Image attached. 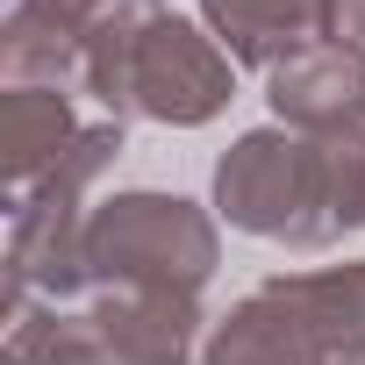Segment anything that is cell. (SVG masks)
Masks as SVG:
<instances>
[{"label":"cell","instance_id":"6da1fadb","mask_svg":"<svg viewBox=\"0 0 365 365\" xmlns=\"http://www.w3.org/2000/svg\"><path fill=\"white\" fill-rule=\"evenodd\" d=\"M79 93L115 122L158 129H208L237 101V58L208 36V22L165 0H108L86 29Z\"/></svg>","mask_w":365,"mask_h":365},{"label":"cell","instance_id":"7a4b0ae2","mask_svg":"<svg viewBox=\"0 0 365 365\" xmlns=\"http://www.w3.org/2000/svg\"><path fill=\"white\" fill-rule=\"evenodd\" d=\"M129 150L122 122L101 115L86 122V136L72 143V158L36 179L29 194L8 201V315L22 308H72L79 301V244H86V194L115 172V158Z\"/></svg>","mask_w":365,"mask_h":365},{"label":"cell","instance_id":"3957f363","mask_svg":"<svg viewBox=\"0 0 365 365\" xmlns=\"http://www.w3.org/2000/svg\"><path fill=\"white\" fill-rule=\"evenodd\" d=\"M222 265V230L187 194L129 187L93 201L86 244H79V294L93 287H165V294H201Z\"/></svg>","mask_w":365,"mask_h":365},{"label":"cell","instance_id":"277c9868","mask_svg":"<svg viewBox=\"0 0 365 365\" xmlns=\"http://www.w3.org/2000/svg\"><path fill=\"white\" fill-rule=\"evenodd\" d=\"M215 222L258 237V244H287V251H329V179H322V136L301 129H244L222 158H215Z\"/></svg>","mask_w":365,"mask_h":365},{"label":"cell","instance_id":"5b68a950","mask_svg":"<svg viewBox=\"0 0 365 365\" xmlns=\"http://www.w3.org/2000/svg\"><path fill=\"white\" fill-rule=\"evenodd\" d=\"M79 322L101 344V365H194L208 344L201 294H165V287H93L72 301Z\"/></svg>","mask_w":365,"mask_h":365},{"label":"cell","instance_id":"8992f818","mask_svg":"<svg viewBox=\"0 0 365 365\" xmlns=\"http://www.w3.org/2000/svg\"><path fill=\"white\" fill-rule=\"evenodd\" d=\"M265 108L279 129L301 136H336L365 122V43H308L301 58L265 72Z\"/></svg>","mask_w":365,"mask_h":365},{"label":"cell","instance_id":"52a82bcc","mask_svg":"<svg viewBox=\"0 0 365 365\" xmlns=\"http://www.w3.org/2000/svg\"><path fill=\"white\" fill-rule=\"evenodd\" d=\"M194 365H315V336L287 294V279H258L244 301H230V315L208 322V344Z\"/></svg>","mask_w":365,"mask_h":365},{"label":"cell","instance_id":"ba28073f","mask_svg":"<svg viewBox=\"0 0 365 365\" xmlns=\"http://www.w3.org/2000/svg\"><path fill=\"white\" fill-rule=\"evenodd\" d=\"M72 101L79 93H58V86H8L0 93V172H8V201L29 194L36 179H51L72 158V143L86 136Z\"/></svg>","mask_w":365,"mask_h":365},{"label":"cell","instance_id":"9c48e42d","mask_svg":"<svg viewBox=\"0 0 365 365\" xmlns=\"http://www.w3.org/2000/svg\"><path fill=\"white\" fill-rule=\"evenodd\" d=\"M201 22L237 65L272 72L322 43V0H201Z\"/></svg>","mask_w":365,"mask_h":365},{"label":"cell","instance_id":"30bf717a","mask_svg":"<svg viewBox=\"0 0 365 365\" xmlns=\"http://www.w3.org/2000/svg\"><path fill=\"white\" fill-rule=\"evenodd\" d=\"M279 279H287V294L315 336V365H365V258L279 272Z\"/></svg>","mask_w":365,"mask_h":365},{"label":"cell","instance_id":"8fae6325","mask_svg":"<svg viewBox=\"0 0 365 365\" xmlns=\"http://www.w3.org/2000/svg\"><path fill=\"white\" fill-rule=\"evenodd\" d=\"M0 365H101V344L79 322V308H22L8 315Z\"/></svg>","mask_w":365,"mask_h":365},{"label":"cell","instance_id":"7c38bea8","mask_svg":"<svg viewBox=\"0 0 365 365\" xmlns=\"http://www.w3.org/2000/svg\"><path fill=\"white\" fill-rule=\"evenodd\" d=\"M322 179H329V230L336 244L365 230V122L322 136Z\"/></svg>","mask_w":365,"mask_h":365},{"label":"cell","instance_id":"4fadbf2b","mask_svg":"<svg viewBox=\"0 0 365 365\" xmlns=\"http://www.w3.org/2000/svg\"><path fill=\"white\" fill-rule=\"evenodd\" d=\"M322 36L329 43H365V0H322Z\"/></svg>","mask_w":365,"mask_h":365},{"label":"cell","instance_id":"5bb4252c","mask_svg":"<svg viewBox=\"0 0 365 365\" xmlns=\"http://www.w3.org/2000/svg\"><path fill=\"white\" fill-rule=\"evenodd\" d=\"M8 8H36V15H58L72 29H93V15L108 8V0H8Z\"/></svg>","mask_w":365,"mask_h":365}]
</instances>
